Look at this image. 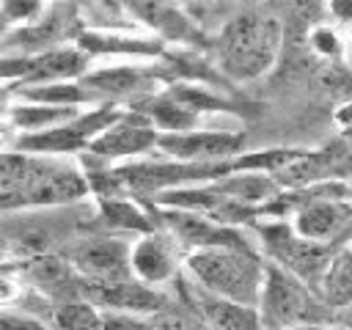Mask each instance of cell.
Segmentation results:
<instances>
[{"mask_svg":"<svg viewBox=\"0 0 352 330\" xmlns=\"http://www.w3.org/2000/svg\"><path fill=\"white\" fill-rule=\"evenodd\" d=\"M258 316L264 330H300V327H336L338 314L324 305V300L289 275L286 270L267 261V280L258 302Z\"/></svg>","mask_w":352,"mask_h":330,"instance_id":"obj_4","label":"cell"},{"mask_svg":"<svg viewBox=\"0 0 352 330\" xmlns=\"http://www.w3.org/2000/svg\"><path fill=\"white\" fill-rule=\"evenodd\" d=\"M344 58H346V66L352 69V30H349V36L344 41Z\"/></svg>","mask_w":352,"mask_h":330,"instance_id":"obj_29","label":"cell"},{"mask_svg":"<svg viewBox=\"0 0 352 330\" xmlns=\"http://www.w3.org/2000/svg\"><path fill=\"white\" fill-rule=\"evenodd\" d=\"M319 297L336 314L352 308V245H344L333 253L327 272L319 283Z\"/></svg>","mask_w":352,"mask_h":330,"instance_id":"obj_20","label":"cell"},{"mask_svg":"<svg viewBox=\"0 0 352 330\" xmlns=\"http://www.w3.org/2000/svg\"><path fill=\"white\" fill-rule=\"evenodd\" d=\"M85 297L94 305H99V308L126 311V314L146 316V319L173 305V300L162 289L146 286V283H140L135 278L132 280H124V283H116V286H88Z\"/></svg>","mask_w":352,"mask_h":330,"instance_id":"obj_16","label":"cell"},{"mask_svg":"<svg viewBox=\"0 0 352 330\" xmlns=\"http://www.w3.org/2000/svg\"><path fill=\"white\" fill-rule=\"evenodd\" d=\"M66 261L88 286H116L132 280V242L116 234H85L63 250Z\"/></svg>","mask_w":352,"mask_h":330,"instance_id":"obj_6","label":"cell"},{"mask_svg":"<svg viewBox=\"0 0 352 330\" xmlns=\"http://www.w3.org/2000/svg\"><path fill=\"white\" fill-rule=\"evenodd\" d=\"M91 195V179L72 157H41L6 148L0 160L3 212L77 206Z\"/></svg>","mask_w":352,"mask_h":330,"instance_id":"obj_1","label":"cell"},{"mask_svg":"<svg viewBox=\"0 0 352 330\" xmlns=\"http://www.w3.org/2000/svg\"><path fill=\"white\" fill-rule=\"evenodd\" d=\"M184 258H187L184 250L165 228L135 236L132 242V275L135 280L154 289H165L176 283L182 278Z\"/></svg>","mask_w":352,"mask_h":330,"instance_id":"obj_13","label":"cell"},{"mask_svg":"<svg viewBox=\"0 0 352 330\" xmlns=\"http://www.w3.org/2000/svg\"><path fill=\"white\" fill-rule=\"evenodd\" d=\"M0 330H52V324L44 322V319H38V316H30L25 311L3 308V314H0Z\"/></svg>","mask_w":352,"mask_h":330,"instance_id":"obj_24","label":"cell"},{"mask_svg":"<svg viewBox=\"0 0 352 330\" xmlns=\"http://www.w3.org/2000/svg\"><path fill=\"white\" fill-rule=\"evenodd\" d=\"M96 223L104 231H113L116 236L124 234H151L160 228V220L154 214V209H146L143 204H138L132 195H107V198H96Z\"/></svg>","mask_w":352,"mask_h":330,"instance_id":"obj_18","label":"cell"},{"mask_svg":"<svg viewBox=\"0 0 352 330\" xmlns=\"http://www.w3.org/2000/svg\"><path fill=\"white\" fill-rule=\"evenodd\" d=\"M77 47L94 60V58H116V60H154L165 58L168 47L157 36H140V33H124V30H85L77 38Z\"/></svg>","mask_w":352,"mask_h":330,"instance_id":"obj_15","label":"cell"},{"mask_svg":"<svg viewBox=\"0 0 352 330\" xmlns=\"http://www.w3.org/2000/svg\"><path fill=\"white\" fill-rule=\"evenodd\" d=\"M253 228H256V236H258L261 256L270 264L286 270L289 275H294L297 280H302L305 286H311L319 294V283H322V278L327 272V264H330V258L338 248L308 242L292 228V223L278 220V217L256 220Z\"/></svg>","mask_w":352,"mask_h":330,"instance_id":"obj_5","label":"cell"},{"mask_svg":"<svg viewBox=\"0 0 352 330\" xmlns=\"http://www.w3.org/2000/svg\"><path fill=\"white\" fill-rule=\"evenodd\" d=\"M283 47V22L267 8H242L228 16L214 38L220 74L231 80H256L267 74Z\"/></svg>","mask_w":352,"mask_h":330,"instance_id":"obj_2","label":"cell"},{"mask_svg":"<svg viewBox=\"0 0 352 330\" xmlns=\"http://www.w3.org/2000/svg\"><path fill=\"white\" fill-rule=\"evenodd\" d=\"M82 110L80 107H55V104H36V102H16L8 107V124L19 135H36L55 126L74 121Z\"/></svg>","mask_w":352,"mask_h":330,"instance_id":"obj_19","label":"cell"},{"mask_svg":"<svg viewBox=\"0 0 352 330\" xmlns=\"http://www.w3.org/2000/svg\"><path fill=\"white\" fill-rule=\"evenodd\" d=\"M50 324L52 330H102V308L91 300L58 302Z\"/></svg>","mask_w":352,"mask_h":330,"instance_id":"obj_21","label":"cell"},{"mask_svg":"<svg viewBox=\"0 0 352 330\" xmlns=\"http://www.w3.org/2000/svg\"><path fill=\"white\" fill-rule=\"evenodd\" d=\"M338 324L346 327V330H352V308H346V311L338 314Z\"/></svg>","mask_w":352,"mask_h":330,"instance_id":"obj_28","label":"cell"},{"mask_svg":"<svg viewBox=\"0 0 352 330\" xmlns=\"http://www.w3.org/2000/svg\"><path fill=\"white\" fill-rule=\"evenodd\" d=\"M311 44H314V50L322 52V55H338V52L344 50V44L338 41L336 30H330L327 25L311 30Z\"/></svg>","mask_w":352,"mask_h":330,"instance_id":"obj_26","label":"cell"},{"mask_svg":"<svg viewBox=\"0 0 352 330\" xmlns=\"http://www.w3.org/2000/svg\"><path fill=\"white\" fill-rule=\"evenodd\" d=\"M300 330H336V327H300Z\"/></svg>","mask_w":352,"mask_h":330,"instance_id":"obj_30","label":"cell"},{"mask_svg":"<svg viewBox=\"0 0 352 330\" xmlns=\"http://www.w3.org/2000/svg\"><path fill=\"white\" fill-rule=\"evenodd\" d=\"M47 6L41 3H19V0H3L0 3V19H3V33L25 28L30 22H36L44 14Z\"/></svg>","mask_w":352,"mask_h":330,"instance_id":"obj_23","label":"cell"},{"mask_svg":"<svg viewBox=\"0 0 352 330\" xmlns=\"http://www.w3.org/2000/svg\"><path fill=\"white\" fill-rule=\"evenodd\" d=\"M94 69V60L77 47H58L25 58H3V82L6 94L16 88L52 85V82H77Z\"/></svg>","mask_w":352,"mask_h":330,"instance_id":"obj_7","label":"cell"},{"mask_svg":"<svg viewBox=\"0 0 352 330\" xmlns=\"http://www.w3.org/2000/svg\"><path fill=\"white\" fill-rule=\"evenodd\" d=\"M135 22L146 30H151L165 47L168 44H184V47H198L204 41L198 19L190 14L187 6H173V3H129L126 6Z\"/></svg>","mask_w":352,"mask_h":330,"instance_id":"obj_14","label":"cell"},{"mask_svg":"<svg viewBox=\"0 0 352 330\" xmlns=\"http://www.w3.org/2000/svg\"><path fill=\"white\" fill-rule=\"evenodd\" d=\"M157 143H160V132L140 113L126 107V113L88 146L85 157L94 160L99 168H110L113 162L135 160L146 151H154Z\"/></svg>","mask_w":352,"mask_h":330,"instance_id":"obj_12","label":"cell"},{"mask_svg":"<svg viewBox=\"0 0 352 330\" xmlns=\"http://www.w3.org/2000/svg\"><path fill=\"white\" fill-rule=\"evenodd\" d=\"M184 272L204 292L256 308L267 280V258L258 248H206L187 253Z\"/></svg>","mask_w":352,"mask_h":330,"instance_id":"obj_3","label":"cell"},{"mask_svg":"<svg viewBox=\"0 0 352 330\" xmlns=\"http://www.w3.org/2000/svg\"><path fill=\"white\" fill-rule=\"evenodd\" d=\"M148 319L146 316H135L126 311H113V308H102V330H146Z\"/></svg>","mask_w":352,"mask_h":330,"instance_id":"obj_25","label":"cell"},{"mask_svg":"<svg viewBox=\"0 0 352 330\" xmlns=\"http://www.w3.org/2000/svg\"><path fill=\"white\" fill-rule=\"evenodd\" d=\"M151 209L160 220V228H165L179 242L184 256L195 253V250H206V248H256L245 231H239L234 226H223L201 212L154 206V204H151Z\"/></svg>","mask_w":352,"mask_h":330,"instance_id":"obj_9","label":"cell"},{"mask_svg":"<svg viewBox=\"0 0 352 330\" xmlns=\"http://www.w3.org/2000/svg\"><path fill=\"white\" fill-rule=\"evenodd\" d=\"M187 305L212 327V330H264L261 327V316L256 308L214 297L209 292H204L198 283L190 280L187 286Z\"/></svg>","mask_w":352,"mask_h":330,"instance_id":"obj_17","label":"cell"},{"mask_svg":"<svg viewBox=\"0 0 352 330\" xmlns=\"http://www.w3.org/2000/svg\"><path fill=\"white\" fill-rule=\"evenodd\" d=\"M336 330H346V327H341V324H336Z\"/></svg>","mask_w":352,"mask_h":330,"instance_id":"obj_31","label":"cell"},{"mask_svg":"<svg viewBox=\"0 0 352 330\" xmlns=\"http://www.w3.org/2000/svg\"><path fill=\"white\" fill-rule=\"evenodd\" d=\"M85 30L88 28L82 22L80 6H47L36 22L3 33V58H25L69 47L77 44Z\"/></svg>","mask_w":352,"mask_h":330,"instance_id":"obj_8","label":"cell"},{"mask_svg":"<svg viewBox=\"0 0 352 330\" xmlns=\"http://www.w3.org/2000/svg\"><path fill=\"white\" fill-rule=\"evenodd\" d=\"M160 66L138 63V60H121V63H104L94 66L85 77L82 85L91 88L104 104H121V102H135L140 96H148L160 88Z\"/></svg>","mask_w":352,"mask_h":330,"instance_id":"obj_10","label":"cell"},{"mask_svg":"<svg viewBox=\"0 0 352 330\" xmlns=\"http://www.w3.org/2000/svg\"><path fill=\"white\" fill-rule=\"evenodd\" d=\"M330 16L336 22H352V3L349 0H338V3H330Z\"/></svg>","mask_w":352,"mask_h":330,"instance_id":"obj_27","label":"cell"},{"mask_svg":"<svg viewBox=\"0 0 352 330\" xmlns=\"http://www.w3.org/2000/svg\"><path fill=\"white\" fill-rule=\"evenodd\" d=\"M242 148H245V135L228 129H192L182 135H160L157 143V151L165 160L190 162V165L228 162L239 157Z\"/></svg>","mask_w":352,"mask_h":330,"instance_id":"obj_11","label":"cell"},{"mask_svg":"<svg viewBox=\"0 0 352 330\" xmlns=\"http://www.w3.org/2000/svg\"><path fill=\"white\" fill-rule=\"evenodd\" d=\"M146 330H212L190 305H170L154 316H148Z\"/></svg>","mask_w":352,"mask_h":330,"instance_id":"obj_22","label":"cell"}]
</instances>
